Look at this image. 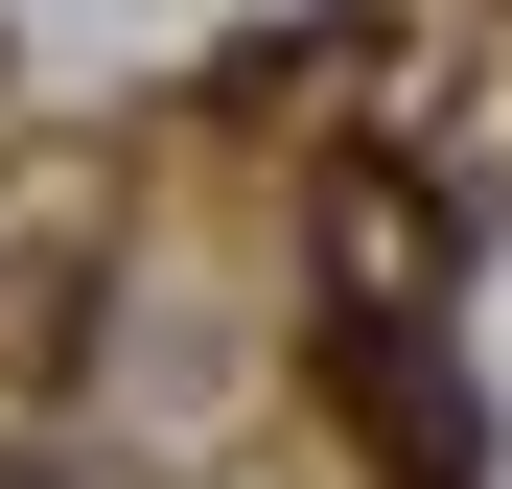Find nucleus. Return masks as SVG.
Returning a JSON list of instances; mask_svg holds the SVG:
<instances>
[{
	"instance_id": "obj_1",
	"label": "nucleus",
	"mask_w": 512,
	"mask_h": 489,
	"mask_svg": "<svg viewBox=\"0 0 512 489\" xmlns=\"http://www.w3.org/2000/svg\"><path fill=\"white\" fill-rule=\"evenodd\" d=\"M326 396L373 420L396 489H489V420L443 396V350H419V303H326Z\"/></svg>"
},
{
	"instance_id": "obj_2",
	"label": "nucleus",
	"mask_w": 512,
	"mask_h": 489,
	"mask_svg": "<svg viewBox=\"0 0 512 489\" xmlns=\"http://www.w3.org/2000/svg\"><path fill=\"white\" fill-rule=\"evenodd\" d=\"M0 489H94V466H0Z\"/></svg>"
}]
</instances>
